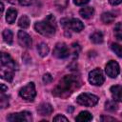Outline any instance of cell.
Returning <instances> with one entry per match:
<instances>
[{"mask_svg":"<svg viewBox=\"0 0 122 122\" xmlns=\"http://www.w3.org/2000/svg\"><path fill=\"white\" fill-rule=\"evenodd\" d=\"M80 87V80L75 75H66L64 76L57 86L53 90V94L58 97L65 98L71 94L75 90Z\"/></svg>","mask_w":122,"mask_h":122,"instance_id":"1","label":"cell"},{"mask_svg":"<svg viewBox=\"0 0 122 122\" xmlns=\"http://www.w3.org/2000/svg\"><path fill=\"white\" fill-rule=\"evenodd\" d=\"M16 70V64L10 54L2 52L1 54V71L0 75L3 79L10 82L13 78L14 71Z\"/></svg>","mask_w":122,"mask_h":122,"instance_id":"2","label":"cell"},{"mask_svg":"<svg viewBox=\"0 0 122 122\" xmlns=\"http://www.w3.org/2000/svg\"><path fill=\"white\" fill-rule=\"evenodd\" d=\"M34 29L37 32L44 36H52L56 30V21L53 15H48L44 20L34 24Z\"/></svg>","mask_w":122,"mask_h":122,"instance_id":"3","label":"cell"},{"mask_svg":"<svg viewBox=\"0 0 122 122\" xmlns=\"http://www.w3.org/2000/svg\"><path fill=\"white\" fill-rule=\"evenodd\" d=\"M76 102L82 106H86V107H92L94 105L97 104L98 102V97L94 94L92 93H81L77 96L76 98Z\"/></svg>","mask_w":122,"mask_h":122,"instance_id":"4","label":"cell"},{"mask_svg":"<svg viewBox=\"0 0 122 122\" xmlns=\"http://www.w3.org/2000/svg\"><path fill=\"white\" fill-rule=\"evenodd\" d=\"M19 95L27 101H32L34 99L35 95H36V91H35L34 84L33 83H29L28 85L21 88L20 91H19Z\"/></svg>","mask_w":122,"mask_h":122,"instance_id":"5","label":"cell"},{"mask_svg":"<svg viewBox=\"0 0 122 122\" xmlns=\"http://www.w3.org/2000/svg\"><path fill=\"white\" fill-rule=\"evenodd\" d=\"M62 25L64 27H67L68 29H71L73 31L79 32L84 29L83 23L77 19V18H71V19H63L62 20Z\"/></svg>","mask_w":122,"mask_h":122,"instance_id":"6","label":"cell"},{"mask_svg":"<svg viewBox=\"0 0 122 122\" xmlns=\"http://www.w3.org/2000/svg\"><path fill=\"white\" fill-rule=\"evenodd\" d=\"M89 81L91 84H92L94 86H101L105 81L102 71L99 69L92 70L89 73Z\"/></svg>","mask_w":122,"mask_h":122,"instance_id":"7","label":"cell"},{"mask_svg":"<svg viewBox=\"0 0 122 122\" xmlns=\"http://www.w3.org/2000/svg\"><path fill=\"white\" fill-rule=\"evenodd\" d=\"M7 119L10 122H15V121L30 122V121H31V115L29 112H16V113L10 114L7 117Z\"/></svg>","mask_w":122,"mask_h":122,"instance_id":"8","label":"cell"},{"mask_svg":"<svg viewBox=\"0 0 122 122\" xmlns=\"http://www.w3.org/2000/svg\"><path fill=\"white\" fill-rule=\"evenodd\" d=\"M53 55L57 58H66L70 55L69 48L64 43H58L53 49Z\"/></svg>","mask_w":122,"mask_h":122,"instance_id":"9","label":"cell"},{"mask_svg":"<svg viewBox=\"0 0 122 122\" xmlns=\"http://www.w3.org/2000/svg\"><path fill=\"white\" fill-rule=\"evenodd\" d=\"M105 71H106V73L108 74V76H110L111 78H115L119 74V71H120L119 65L117 64V62L111 60L110 62L107 63Z\"/></svg>","mask_w":122,"mask_h":122,"instance_id":"10","label":"cell"},{"mask_svg":"<svg viewBox=\"0 0 122 122\" xmlns=\"http://www.w3.org/2000/svg\"><path fill=\"white\" fill-rule=\"evenodd\" d=\"M17 38H18V43L20 44V46H22L24 48H30L31 46V43H32L31 38L24 30H19L18 31Z\"/></svg>","mask_w":122,"mask_h":122,"instance_id":"11","label":"cell"},{"mask_svg":"<svg viewBox=\"0 0 122 122\" xmlns=\"http://www.w3.org/2000/svg\"><path fill=\"white\" fill-rule=\"evenodd\" d=\"M52 111H53V109H52L51 105L49 104V103H42V104H40V105L38 106V108H37L38 113H39L40 115H44V116L51 114Z\"/></svg>","mask_w":122,"mask_h":122,"instance_id":"12","label":"cell"},{"mask_svg":"<svg viewBox=\"0 0 122 122\" xmlns=\"http://www.w3.org/2000/svg\"><path fill=\"white\" fill-rule=\"evenodd\" d=\"M111 93L114 100L122 102V86L114 85L111 87Z\"/></svg>","mask_w":122,"mask_h":122,"instance_id":"13","label":"cell"},{"mask_svg":"<svg viewBox=\"0 0 122 122\" xmlns=\"http://www.w3.org/2000/svg\"><path fill=\"white\" fill-rule=\"evenodd\" d=\"M16 16H17V10L15 9H9L8 11H7V15H6V20L8 23L10 24H12L14 23L15 19H16Z\"/></svg>","mask_w":122,"mask_h":122,"instance_id":"14","label":"cell"},{"mask_svg":"<svg viewBox=\"0 0 122 122\" xmlns=\"http://www.w3.org/2000/svg\"><path fill=\"white\" fill-rule=\"evenodd\" d=\"M92 119V115L87 112V111H84V112H81L75 118L76 121H81V122H86V121H91Z\"/></svg>","mask_w":122,"mask_h":122,"instance_id":"15","label":"cell"},{"mask_svg":"<svg viewBox=\"0 0 122 122\" xmlns=\"http://www.w3.org/2000/svg\"><path fill=\"white\" fill-rule=\"evenodd\" d=\"M79 13H80V15L83 18L88 19V18H90V17L92 16V14H93V9L92 7H85V8H82L80 10Z\"/></svg>","mask_w":122,"mask_h":122,"instance_id":"16","label":"cell"},{"mask_svg":"<svg viewBox=\"0 0 122 122\" xmlns=\"http://www.w3.org/2000/svg\"><path fill=\"white\" fill-rule=\"evenodd\" d=\"M114 18H115V15L112 12H104L102 15H101V20L103 23L105 24H111L114 21Z\"/></svg>","mask_w":122,"mask_h":122,"instance_id":"17","label":"cell"},{"mask_svg":"<svg viewBox=\"0 0 122 122\" xmlns=\"http://www.w3.org/2000/svg\"><path fill=\"white\" fill-rule=\"evenodd\" d=\"M91 40L95 44H100L103 42V34L100 31H95L91 35Z\"/></svg>","mask_w":122,"mask_h":122,"instance_id":"18","label":"cell"},{"mask_svg":"<svg viewBox=\"0 0 122 122\" xmlns=\"http://www.w3.org/2000/svg\"><path fill=\"white\" fill-rule=\"evenodd\" d=\"M37 51H38L39 54L44 57L49 53V47L45 43H41L37 46Z\"/></svg>","mask_w":122,"mask_h":122,"instance_id":"19","label":"cell"},{"mask_svg":"<svg viewBox=\"0 0 122 122\" xmlns=\"http://www.w3.org/2000/svg\"><path fill=\"white\" fill-rule=\"evenodd\" d=\"M18 25H19V27L22 28V29H27V28L30 26V19H29V17L26 16V15H23V16L19 19Z\"/></svg>","mask_w":122,"mask_h":122,"instance_id":"20","label":"cell"},{"mask_svg":"<svg viewBox=\"0 0 122 122\" xmlns=\"http://www.w3.org/2000/svg\"><path fill=\"white\" fill-rule=\"evenodd\" d=\"M10 4L15 5H22V6H29L34 2V0H6Z\"/></svg>","mask_w":122,"mask_h":122,"instance_id":"21","label":"cell"},{"mask_svg":"<svg viewBox=\"0 0 122 122\" xmlns=\"http://www.w3.org/2000/svg\"><path fill=\"white\" fill-rule=\"evenodd\" d=\"M12 32L10 30H5L3 31V38H4V41L8 44H11L12 43Z\"/></svg>","mask_w":122,"mask_h":122,"instance_id":"22","label":"cell"},{"mask_svg":"<svg viewBox=\"0 0 122 122\" xmlns=\"http://www.w3.org/2000/svg\"><path fill=\"white\" fill-rule=\"evenodd\" d=\"M114 35L117 39L122 40V23H117L114 27Z\"/></svg>","mask_w":122,"mask_h":122,"instance_id":"23","label":"cell"},{"mask_svg":"<svg viewBox=\"0 0 122 122\" xmlns=\"http://www.w3.org/2000/svg\"><path fill=\"white\" fill-rule=\"evenodd\" d=\"M111 48L114 51V53H116L117 56H119V57L122 58V46L121 45L116 44V43H113V44H112Z\"/></svg>","mask_w":122,"mask_h":122,"instance_id":"24","label":"cell"},{"mask_svg":"<svg viewBox=\"0 0 122 122\" xmlns=\"http://www.w3.org/2000/svg\"><path fill=\"white\" fill-rule=\"evenodd\" d=\"M105 106H106V109L109 111H114L117 109V104L115 103L114 100H108L106 102Z\"/></svg>","mask_w":122,"mask_h":122,"instance_id":"25","label":"cell"},{"mask_svg":"<svg viewBox=\"0 0 122 122\" xmlns=\"http://www.w3.org/2000/svg\"><path fill=\"white\" fill-rule=\"evenodd\" d=\"M43 81H44V83H46V84L51 83V82L52 81V77H51V75L50 73H46V74L43 76Z\"/></svg>","mask_w":122,"mask_h":122,"instance_id":"26","label":"cell"},{"mask_svg":"<svg viewBox=\"0 0 122 122\" xmlns=\"http://www.w3.org/2000/svg\"><path fill=\"white\" fill-rule=\"evenodd\" d=\"M7 98H8V97L4 96L3 93H2V97H1V107H2V108H6V107H8L9 102H8V100H6Z\"/></svg>","mask_w":122,"mask_h":122,"instance_id":"27","label":"cell"},{"mask_svg":"<svg viewBox=\"0 0 122 122\" xmlns=\"http://www.w3.org/2000/svg\"><path fill=\"white\" fill-rule=\"evenodd\" d=\"M53 121H68V118H66L61 114H58L53 118Z\"/></svg>","mask_w":122,"mask_h":122,"instance_id":"28","label":"cell"},{"mask_svg":"<svg viewBox=\"0 0 122 122\" xmlns=\"http://www.w3.org/2000/svg\"><path fill=\"white\" fill-rule=\"evenodd\" d=\"M74 4L77 5V6H82V5H85L89 2V0H73Z\"/></svg>","mask_w":122,"mask_h":122,"instance_id":"29","label":"cell"},{"mask_svg":"<svg viewBox=\"0 0 122 122\" xmlns=\"http://www.w3.org/2000/svg\"><path fill=\"white\" fill-rule=\"evenodd\" d=\"M109 1H110V3H111L112 5H113V6L118 5V4H120V3L122 2V0H109Z\"/></svg>","mask_w":122,"mask_h":122,"instance_id":"30","label":"cell"},{"mask_svg":"<svg viewBox=\"0 0 122 122\" xmlns=\"http://www.w3.org/2000/svg\"><path fill=\"white\" fill-rule=\"evenodd\" d=\"M1 88H2V91H1V92H2V93H4V92H5L8 90V88H7V87H6L4 84H2V85H1Z\"/></svg>","mask_w":122,"mask_h":122,"instance_id":"31","label":"cell"},{"mask_svg":"<svg viewBox=\"0 0 122 122\" xmlns=\"http://www.w3.org/2000/svg\"><path fill=\"white\" fill-rule=\"evenodd\" d=\"M101 120H112V121H113V120H115L114 118H112V117H102L101 118Z\"/></svg>","mask_w":122,"mask_h":122,"instance_id":"32","label":"cell"},{"mask_svg":"<svg viewBox=\"0 0 122 122\" xmlns=\"http://www.w3.org/2000/svg\"><path fill=\"white\" fill-rule=\"evenodd\" d=\"M3 10H4V5H3V3H1V11L3 12Z\"/></svg>","mask_w":122,"mask_h":122,"instance_id":"33","label":"cell"}]
</instances>
